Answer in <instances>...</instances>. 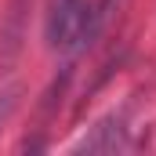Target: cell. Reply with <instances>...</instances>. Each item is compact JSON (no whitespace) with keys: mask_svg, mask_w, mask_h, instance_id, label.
Segmentation results:
<instances>
[{"mask_svg":"<svg viewBox=\"0 0 156 156\" xmlns=\"http://www.w3.org/2000/svg\"><path fill=\"white\" fill-rule=\"evenodd\" d=\"M15 105H18V83H7V87L0 91V123L15 113Z\"/></svg>","mask_w":156,"mask_h":156,"instance_id":"cell-3","label":"cell"},{"mask_svg":"<svg viewBox=\"0 0 156 156\" xmlns=\"http://www.w3.org/2000/svg\"><path fill=\"white\" fill-rule=\"evenodd\" d=\"M127 142V127H123V113H113L102 123L91 127V134H83L76 142V153H116Z\"/></svg>","mask_w":156,"mask_h":156,"instance_id":"cell-2","label":"cell"},{"mask_svg":"<svg viewBox=\"0 0 156 156\" xmlns=\"http://www.w3.org/2000/svg\"><path fill=\"white\" fill-rule=\"evenodd\" d=\"M91 4L87 0H51L47 7V44L55 51H83Z\"/></svg>","mask_w":156,"mask_h":156,"instance_id":"cell-1","label":"cell"}]
</instances>
